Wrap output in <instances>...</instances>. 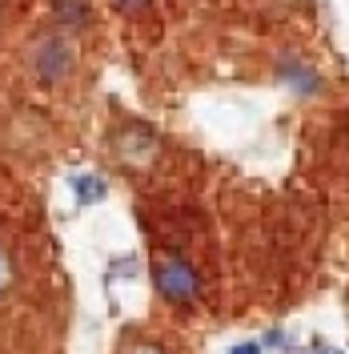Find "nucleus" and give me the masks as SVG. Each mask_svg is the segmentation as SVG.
<instances>
[{"label":"nucleus","instance_id":"nucleus-1","mask_svg":"<svg viewBox=\"0 0 349 354\" xmlns=\"http://www.w3.org/2000/svg\"><path fill=\"white\" fill-rule=\"evenodd\" d=\"M77 65V44L68 41L65 28H48L28 44V73L41 85H61Z\"/></svg>","mask_w":349,"mask_h":354},{"label":"nucleus","instance_id":"nucleus-2","mask_svg":"<svg viewBox=\"0 0 349 354\" xmlns=\"http://www.w3.org/2000/svg\"><path fill=\"white\" fill-rule=\"evenodd\" d=\"M153 282H157V294L173 306H193L197 294H201V282H197L193 266L177 254H161L153 262Z\"/></svg>","mask_w":349,"mask_h":354},{"label":"nucleus","instance_id":"nucleus-3","mask_svg":"<svg viewBox=\"0 0 349 354\" xmlns=\"http://www.w3.org/2000/svg\"><path fill=\"white\" fill-rule=\"evenodd\" d=\"M117 153L125 157V161H149V153H153V133L149 129H129L117 137Z\"/></svg>","mask_w":349,"mask_h":354},{"label":"nucleus","instance_id":"nucleus-4","mask_svg":"<svg viewBox=\"0 0 349 354\" xmlns=\"http://www.w3.org/2000/svg\"><path fill=\"white\" fill-rule=\"evenodd\" d=\"M72 194H77L81 205H97V201H105L109 185H105L101 177H92V174H81V177H72Z\"/></svg>","mask_w":349,"mask_h":354},{"label":"nucleus","instance_id":"nucleus-5","mask_svg":"<svg viewBox=\"0 0 349 354\" xmlns=\"http://www.w3.org/2000/svg\"><path fill=\"white\" fill-rule=\"evenodd\" d=\"M92 21L85 0H57V24H68V28H85Z\"/></svg>","mask_w":349,"mask_h":354},{"label":"nucleus","instance_id":"nucleus-6","mask_svg":"<svg viewBox=\"0 0 349 354\" xmlns=\"http://www.w3.org/2000/svg\"><path fill=\"white\" fill-rule=\"evenodd\" d=\"M112 4H117V8H125V12H132V17H137V12H145V8H149L153 0H112Z\"/></svg>","mask_w":349,"mask_h":354},{"label":"nucleus","instance_id":"nucleus-7","mask_svg":"<svg viewBox=\"0 0 349 354\" xmlns=\"http://www.w3.org/2000/svg\"><path fill=\"white\" fill-rule=\"evenodd\" d=\"M8 282H12V262H8V254L0 250V290L8 286Z\"/></svg>","mask_w":349,"mask_h":354},{"label":"nucleus","instance_id":"nucleus-8","mask_svg":"<svg viewBox=\"0 0 349 354\" xmlns=\"http://www.w3.org/2000/svg\"><path fill=\"white\" fill-rule=\"evenodd\" d=\"M229 354H261V342H241V346H233Z\"/></svg>","mask_w":349,"mask_h":354},{"label":"nucleus","instance_id":"nucleus-9","mask_svg":"<svg viewBox=\"0 0 349 354\" xmlns=\"http://www.w3.org/2000/svg\"><path fill=\"white\" fill-rule=\"evenodd\" d=\"M125 354H161L157 346H149V342H137V346H129Z\"/></svg>","mask_w":349,"mask_h":354},{"label":"nucleus","instance_id":"nucleus-10","mask_svg":"<svg viewBox=\"0 0 349 354\" xmlns=\"http://www.w3.org/2000/svg\"><path fill=\"white\" fill-rule=\"evenodd\" d=\"M313 354H337V351H329V346H313Z\"/></svg>","mask_w":349,"mask_h":354}]
</instances>
